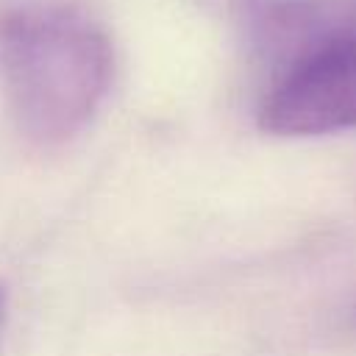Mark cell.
<instances>
[{"label": "cell", "instance_id": "obj_1", "mask_svg": "<svg viewBox=\"0 0 356 356\" xmlns=\"http://www.w3.org/2000/svg\"><path fill=\"white\" fill-rule=\"evenodd\" d=\"M111 72V39L78 0H11L0 8V86L31 142L61 145L81 134Z\"/></svg>", "mask_w": 356, "mask_h": 356}, {"label": "cell", "instance_id": "obj_2", "mask_svg": "<svg viewBox=\"0 0 356 356\" xmlns=\"http://www.w3.org/2000/svg\"><path fill=\"white\" fill-rule=\"evenodd\" d=\"M259 125L275 136L356 128V22L328 33L270 75Z\"/></svg>", "mask_w": 356, "mask_h": 356}, {"label": "cell", "instance_id": "obj_3", "mask_svg": "<svg viewBox=\"0 0 356 356\" xmlns=\"http://www.w3.org/2000/svg\"><path fill=\"white\" fill-rule=\"evenodd\" d=\"M234 17L248 50L273 75L328 33L356 22V0H236Z\"/></svg>", "mask_w": 356, "mask_h": 356}, {"label": "cell", "instance_id": "obj_4", "mask_svg": "<svg viewBox=\"0 0 356 356\" xmlns=\"http://www.w3.org/2000/svg\"><path fill=\"white\" fill-rule=\"evenodd\" d=\"M6 317H8V298H6V289L0 286V337L6 328Z\"/></svg>", "mask_w": 356, "mask_h": 356}]
</instances>
